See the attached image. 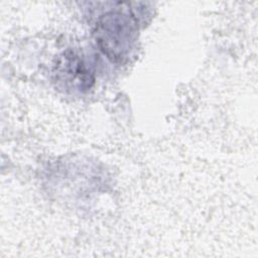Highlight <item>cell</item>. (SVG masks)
Listing matches in <instances>:
<instances>
[{
	"label": "cell",
	"mask_w": 258,
	"mask_h": 258,
	"mask_svg": "<svg viewBox=\"0 0 258 258\" xmlns=\"http://www.w3.org/2000/svg\"><path fill=\"white\" fill-rule=\"evenodd\" d=\"M137 35L136 17L121 10H111L100 15L93 29L97 46L114 62H122L128 57Z\"/></svg>",
	"instance_id": "cell-1"
},
{
	"label": "cell",
	"mask_w": 258,
	"mask_h": 258,
	"mask_svg": "<svg viewBox=\"0 0 258 258\" xmlns=\"http://www.w3.org/2000/svg\"><path fill=\"white\" fill-rule=\"evenodd\" d=\"M52 77L55 86L70 94L87 93L96 80L91 63L74 49H67L57 55L52 67Z\"/></svg>",
	"instance_id": "cell-2"
}]
</instances>
